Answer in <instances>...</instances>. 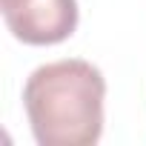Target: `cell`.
<instances>
[{
  "mask_svg": "<svg viewBox=\"0 0 146 146\" xmlns=\"http://www.w3.org/2000/svg\"><path fill=\"white\" fill-rule=\"evenodd\" d=\"M106 80L89 60L37 66L23 86V109L40 146H95L103 135Z\"/></svg>",
  "mask_w": 146,
  "mask_h": 146,
  "instance_id": "1",
  "label": "cell"
},
{
  "mask_svg": "<svg viewBox=\"0 0 146 146\" xmlns=\"http://www.w3.org/2000/svg\"><path fill=\"white\" fill-rule=\"evenodd\" d=\"M9 32L29 46H54L78 29V0H0Z\"/></svg>",
  "mask_w": 146,
  "mask_h": 146,
  "instance_id": "2",
  "label": "cell"
}]
</instances>
